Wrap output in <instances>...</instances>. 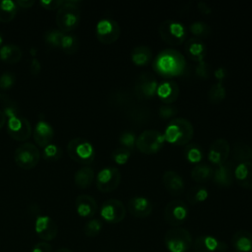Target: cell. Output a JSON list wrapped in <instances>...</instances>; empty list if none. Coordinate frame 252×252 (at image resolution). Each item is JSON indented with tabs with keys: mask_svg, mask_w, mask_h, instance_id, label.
I'll use <instances>...</instances> for the list:
<instances>
[{
	"mask_svg": "<svg viewBox=\"0 0 252 252\" xmlns=\"http://www.w3.org/2000/svg\"><path fill=\"white\" fill-rule=\"evenodd\" d=\"M186 67L184 55L174 48H165L158 53L153 62L155 71L165 78L181 75Z\"/></svg>",
	"mask_w": 252,
	"mask_h": 252,
	"instance_id": "6da1fadb",
	"label": "cell"
},
{
	"mask_svg": "<svg viewBox=\"0 0 252 252\" xmlns=\"http://www.w3.org/2000/svg\"><path fill=\"white\" fill-rule=\"evenodd\" d=\"M193 135L194 127L192 123L183 117H175L171 119L163 132L166 142L178 146H186L189 144Z\"/></svg>",
	"mask_w": 252,
	"mask_h": 252,
	"instance_id": "7a4b0ae2",
	"label": "cell"
},
{
	"mask_svg": "<svg viewBox=\"0 0 252 252\" xmlns=\"http://www.w3.org/2000/svg\"><path fill=\"white\" fill-rule=\"evenodd\" d=\"M79 3L80 1L67 0L57 10L55 22L61 32L68 33L79 26L81 20Z\"/></svg>",
	"mask_w": 252,
	"mask_h": 252,
	"instance_id": "3957f363",
	"label": "cell"
},
{
	"mask_svg": "<svg viewBox=\"0 0 252 252\" xmlns=\"http://www.w3.org/2000/svg\"><path fill=\"white\" fill-rule=\"evenodd\" d=\"M4 113L8 117L7 132L11 138L23 142L28 140L32 135V126L29 120L18 114L14 106H5Z\"/></svg>",
	"mask_w": 252,
	"mask_h": 252,
	"instance_id": "277c9868",
	"label": "cell"
},
{
	"mask_svg": "<svg viewBox=\"0 0 252 252\" xmlns=\"http://www.w3.org/2000/svg\"><path fill=\"white\" fill-rule=\"evenodd\" d=\"M67 153L74 161L88 165L94 159V149L86 139L77 137L70 140L67 144Z\"/></svg>",
	"mask_w": 252,
	"mask_h": 252,
	"instance_id": "5b68a950",
	"label": "cell"
},
{
	"mask_svg": "<svg viewBox=\"0 0 252 252\" xmlns=\"http://www.w3.org/2000/svg\"><path fill=\"white\" fill-rule=\"evenodd\" d=\"M158 33L163 41L172 46H177L185 41L187 31L181 22L168 19L160 23Z\"/></svg>",
	"mask_w": 252,
	"mask_h": 252,
	"instance_id": "8992f818",
	"label": "cell"
},
{
	"mask_svg": "<svg viewBox=\"0 0 252 252\" xmlns=\"http://www.w3.org/2000/svg\"><path fill=\"white\" fill-rule=\"evenodd\" d=\"M164 243L169 252H186L191 248L193 240L187 229L174 227L165 233Z\"/></svg>",
	"mask_w": 252,
	"mask_h": 252,
	"instance_id": "52a82bcc",
	"label": "cell"
},
{
	"mask_svg": "<svg viewBox=\"0 0 252 252\" xmlns=\"http://www.w3.org/2000/svg\"><path fill=\"white\" fill-rule=\"evenodd\" d=\"M40 159L38 148L32 144L26 142L20 145L14 153L15 163L22 169H32L35 167Z\"/></svg>",
	"mask_w": 252,
	"mask_h": 252,
	"instance_id": "ba28073f",
	"label": "cell"
},
{
	"mask_svg": "<svg viewBox=\"0 0 252 252\" xmlns=\"http://www.w3.org/2000/svg\"><path fill=\"white\" fill-rule=\"evenodd\" d=\"M165 142L163 133L155 129H148L143 131L136 141V147L141 153L156 154L163 147Z\"/></svg>",
	"mask_w": 252,
	"mask_h": 252,
	"instance_id": "9c48e42d",
	"label": "cell"
},
{
	"mask_svg": "<svg viewBox=\"0 0 252 252\" xmlns=\"http://www.w3.org/2000/svg\"><path fill=\"white\" fill-rule=\"evenodd\" d=\"M120 32L121 29L119 24L111 18H102L95 26L96 38L104 44L115 42L118 39Z\"/></svg>",
	"mask_w": 252,
	"mask_h": 252,
	"instance_id": "30bf717a",
	"label": "cell"
},
{
	"mask_svg": "<svg viewBox=\"0 0 252 252\" xmlns=\"http://www.w3.org/2000/svg\"><path fill=\"white\" fill-rule=\"evenodd\" d=\"M158 85V81L153 74L143 72L135 80L133 94L140 99L151 98L156 94Z\"/></svg>",
	"mask_w": 252,
	"mask_h": 252,
	"instance_id": "8fae6325",
	"label": "cell"
},
{
	"mask_svg": "<svg viewBox=\"0 0 252 252\" xmlns=\"http://www.w3.org/2000/svg\"><path fill=\"white\" fill-rule=\"evenodd\" d=\"M121 181L120 170L115 166L104 167L96 175L95 185L101 192H112L115 190Z\"/></svg>",
	"mask_w": 252,
	"mask_h": 252,
	"instance_id": "7c38bea8",
	"label": "cell"
},
{
	"mask_svg": "<svg viewBox=\"0 0 252 252\" xmlns=\"http://www.w3.org/2000/svg\"><path fill=\"white\" fill-rule=\"evenodd\" d=\"M188 216V207L184 201L174 199L168 202L164 208V219L172 226L182 224Z\"/></svg>",
	"mask_w": 252,
	"mask_h": 252,
	"instance_id": "4fadbf2b",
	"label": "cell"
},
{
	"mask_svg": "<svg viewBox=\"0 0 252 252\" xmlns=\"http://www.w3.org/2000/svg\"><path fill=\"white\" fill-rule=\"evenodd\" d=\"M100 216L109 223H118L124 220L126 216V208L120 200L109 199L101 205Z\"/></svg>",
	"mask_w": 252,
	"mask_h": 252,
	"instance_id": "5bb4252c",
	"label": "cell"
},
{
	"mask_svg": "<svg viewBox=\"0 0 252 252\" xmlns=\"http://www.w3.org/2000/svg\"><path fill=\"white\" fill-rule=\"evenodd\" d=\"M230 153V145L226 139L218 138L214 140L208 150V158L211 163L220 165L226 162Z\"/></svg>",
	"mask_w": 252,
	"mask_h": 252,
	"instance_id": "9a60e30c",
	"label": "cell"
},
{
	"mask_svg": "<svg viewBox=\"0 0 252 252\" xmlns=\"http://www.w3.org/2000/svg\"><path fill=\"white\" fill-rule=\"evenodd\" d=\"M34 230L37 236L43 241L54 239L58 233L56 222L48 216H37L34 222Z\"/></svg>",
	"mask_w": 252,
	"mask_h": 252,
	"instance_id": "2e32d148",
	"label": "cell"
},
{
	"mask_svg": "<svg viewBox=\"0 0 252 252\" xmlns=\"http://www.w3.org/2000/svg\"><path fill=\"white\" fill-rule=\"evenodd\" d=\"M130 214L136 218H146L151 215L154 205L153 203L144 196H134L127 204Z\"/></svg>",
	"mask_w": 252,
	"mask_h": 252,
	"instance_id": "e0dca14e",
	"label": "cell"
},
{
	"mask_svg": "<svg viewBox=\"0 0 252 252\" xmlns=\"http://www.w3.org/2000/svg\"><path fill=\"white\" fill-rule=\"evenodd\" d=\"M227 245L212 235H201L194 241V249L196 252H223Z\"/></svg>",
	"mask_w": 252,
	"mask_h": 252,
	"instance_id": "ac0fdd59",
	"label": "cell"
},
{
	"mask_svg": "<svg viewBox=\"0 0 252 252\" xmlns=\"http://www.w3.org/2000/svg\"><path fill=\"white\" fill-rule=\"evenodd\" d=\"M156 94L164 104H170L179 95L178 84L173 80H163L158 85Z\"/></svg>",
	"mask_w": 252,
	"mask_h": 252,
	"instance_id": "d6986e66",
	"label": "cell"
},
{
	"mask_svg": "<svg viewBox=\"0 0 252 252\" xmlns=\"http://www.w3.org/2000/svg\"><path fill=\"white\" fill-rule=\"evenodd\" d=\"M213 181L220 186H230L234 181V168L231 162L218 165L213 172Z\"/></svg>",
	"mask_w": 252,
	"mask_h": 252,
	"instance_id": "ffe728a7",
	"label": "cell"
},
{
	"mask_svg": "<svg viewBox=\"0 0 252 252\" xmlns=\"http://www.w3.org/2000/svg\"><path fill=\"white\" fill-rule=\"evenodd\" d=\"M186 55L195 62H201L205 59L207 54V47L204 41L200 38L191 37L186 40L184 47Z\"/></svg>",
	"mask_w": 252,
	"mask_h": 252,
	"instance_id": "44dd1931",
	"label": "cell"
},
{
	"mask_svg": "<svg viewBox=\"0 0 252 252\" xmlns=\"http://www.w3.org/2000/svg\"><path fill=\"white\" fill-rule=\"evenodd\" d=\"M32 136L38 146L45 148L47 145L51 144L54 136V131L52 126L48 122L44 120H39L33 129Z\"/></svg>",
	"mask_w": 252,
	"mask_h": 252,
	"instance_id": "7402d4cb",
	"label": "cell"
},
{
	"mask_svg": "<svg viewBox=\"0 0 252 252\" xmlns=\"http://www.w3.org/2000/svg\"><path fill=\"white\" fill-rule=\"evenodd\" d=\"M162 183L166 190L172 195H180L185 188L182 176L174 170H166L163 172Z\"/></svg>",
	"mask_w": 252,
	"mask_h": 252,
	"instance_id": "603a6c76",
	"label": "cell"
},
{
	"mask_svg": "<svg viewBox=\"0 0 252 252\" xmlns=\"http://www.w3.org/2000/svg\"><path fill=\"white\" fill-rule=\"evenodd\" d=\"M76 211L82 218H91L97 212L96 201L90 195L82 194L76 198Z\"/></svg>",
	"mask_w": 252,
	"mask_h": 252,
	"instance_id": "cb8c5ba5",
	"label": "cell"
},
{
	"mask_svg": "<svg viewBox=\"0 0 252 252\" xmlns=\"http://www.w3.org/2000/svg\"><path fill=\"white\" fill-rule=\"evenodd\" d=\"M234 180L245 189H252V161L240 162L234 168Z\"/></svg>",
	"mask_w": 252,
	"mask_h": 252,
	"instance_id": "d4e9b609",
	"label": "cell"
},
{
	"mask_svg": "<svg viewBox=\"0 0 252 252\" xmlns=\"http://www.w3.org/2000/svg\"><path fill=\"white\" fill-rule=\"evenodd\" d=\"M232 246L237 252H250L252 250V234L248 230H238L232 236Z\"/></svg>",
	"mask_w": 252,
	"mask_h": 252,
	"instance_id": "484cf974",
	"label": "cell"
},
{
	"mask_svg": "<svg viewBox=\"0 0 252 252\" xmlns=\"http://www.w3.org/2000/svg\"><path fill=\"white\" fill-rule=\"evenodd\" d=\"M233 158L240 162L252 160V145L243 141H238L232 147Z\"/></svg>",
	"mask_w": 252,
	"mask_h": 252,
	"instance_id": "4316f807",
	"label": "cell"
},
{
	"mask_svg": "<svg viewBox=\"0 0 252 252\" xmlns=\"http://www.w3.org/2000/svg\"><path fill=\"white\" fill-rule=\"evenodd\" d=\"M153 59V53L147 45H137L131 51V60L135 65L145 66Z\"/></svg>",
	"mask_w": 252,
	"mask_h": 252,
	"instance_id": "83f0119b",
	"label": "cell"
},
{
	"mask_svg": "<svg viewBox=\"0 0 252 252\" xmlns=\"http://www.w3.org/2000/svg\"><path fill=\"white\" fill-rule=\"evenodd\" d=\"M94 179V171L92 167L88 165H84L80 167L74 176V181L77 187L81 189H85L93 183Z\"/></svg>",
	"mask_w": 252,
	"mask_h": 252,
	"instance_id": "f1b7e54d",
	"label": "cell"
},
{
	"mask_svg": "<svg viewBox=\"0 0 252 252\" xmlns=\"http://www.w3.org/2000/svg\"><path fill=\"white\" fill-rule=\"evenodd\" d=\"M0 58L9 64L17 63L22 58V50L18 45L5 44L0 48Z\"/></svg>",
	"mask_w": 252,
	"mask_h": 252,
	"instance_id": "f546056e",
	"label": "cell"
},
{
	"mask_svg": "<svg viewBox=\"0 0 252 252\" xmlns=\"http://www.w3.org/2000/svg\"><path fill=\"white\" fill-rule=\"evenodd\" d=\"M214 169L206 163H197L191 170V177L198 183L207 182L213 176Z\"/></svg>",
	"mask_w": 252,
	"mask_h": 252,
	"instance_id": "4dcf8cb0",
	"label": "cell"
},
{
	"mask_svg": "<svg viewBox=\"0 0 252 252\" xmlns=\"http://www.w3.org/2000/svg\"><path fill=\"white\" fill-rule=\"evenodd\" d=\"M17 14V4L12 0H0V22L9 23Z\"/></svg>",
	"mask_w": 252,
	"mask_h": 252,
	"instance_id": "1f68e13d",
	"label": "cell"
},
{
	"mask_svg": "<svg viewBox=\"0 0 252 252\" xmlns=\"http://www.w3.org/2000/svg\"><path fill=\"white\" fill-rule=\"evenodd\" d=\"M207 95H208V100L212 104H219L225 98V95H226L225 87L223 86L222 83L216 82L208 90Z\"/></svg>",
	"mask_w": 252,
	"mask_h": 252,
	"instance_id": "d6a6232c",
	"label": "cell"
},
{
	"mask_svg": "<svg viewBox=\"0 0 252 252\" xmlns=\"http://www.w3.org/2000/svg\"><path fill=\"white\" fill-rule=\"evenodd\" d=\"M208 196H209L208 190L206 189V187L201 185L193 186L190 189H188L186 192V199L192 205H196L198 203L204 202L208 198Z\"/></svg>",
	"mask_w": 252,
	"mask_h": 252,
	"instance_id": "836d02e7",
	"label": "cell"
},
{
	"mask_svg": "<svg viewBox=\"0 0 252 252\" xmlns=\"http://www.w3.org/2000/svg\"><path fill=\"white\" fill-rule=\"evenodd\" d=\"M185 158L193 163H199L203 158L202 147L197 143H189L184 149Z\"/></svg>",
	"mask_w": 252,
	"mask_h": 252,
	"instance_id": "e575fe53",
	"label": "cell"
},
{
	"mask_svg": "<svg viewBox=\"0 0 252 252\" xmlns=\"http://www.w3.org/2000/svg\"><path fill=\"white\" fill-rule=\"evenodd\" d=\"M60 48L69 55L76 53L79 49V39L76 35L71 33H65L61 42Z\"/></svg>",
	"mask_w": 252,
	"mask_h": 252,
	"instance_id": "d590c367",
	"label": "cell"
},
{
	"mask_svg": "<svg viewBox=\"0 0 252 252\" xmlns=\"http://www.w3.org/2000/svg\"><path fill=\"white\" fill-rule=\"evenodd\" d=\"M189 30L192 34L195 35L196 38H204L210 35L211 33V27L203 21H195L192 22L189 26Z\"/></svg>",
	"mask_w": 252,
	"mask_h": 252,
	"instance_id": "8d00e7d4",
	"label": "cell"
},
{
	"mask_svg": "<svg viewBox=\"0 0 252 252\" xmlns=\"http://www.w3.org/2000/svg\"><path fill=\"white\" fill-rule=\"evenodd\" d=\"M102 229V222L98 219H91L84 225V233L88 237H95L97 236Z\"/></svg>",
	"mask_w": 252,
	"mask_h": 252,
	"instance_id": "74e56055",
	"label": "cell"
},
{
	"mask_svg": "<svg viewBox=\"0 0 252 252\" xmlns=\"http://www.w3.org/2000/svg\"><path fill=\"white\" fill-rule=\"evenodd\" d=\"M65 33L66 32H61L60 30H51V31L46 32V33L44 35V40L48 45H50L52 47L60 48L63 36Z\"/></svg>",
	"mask_w": 252,
	"mask_h": 252,
	"instance_id": "f35d334b",
	"label": "cell"
},
{
	"mask_svg": "<svg viewBox=\"0 0 252 252\" xmlns=\"http://www.w3.org/2000/svg\"><path fill=\"white\" fill-rule=\"evenodd\" d=\"M136 141H137V136L135 132L126 130L121 132L119 135V143L123 148H126L128 150H133L134 147L136 146Z\"/></svg>",
	"mask_w": 252,
	"mask_h": 252,
	"instance_id": "ab89813d",
	"label": "cell"
},
{
	"mask_svg": "<svg viewBox=\"0 0 252 252\" xmlns=\"http://www.w3.org/2000/svg\"><path fill=\"white\" fill-rule=\"evenodd\" d=\"M128 117L135 122H145L149 118V110L144 107H133L129 109Z\"/></svg>",
	"mask_w": 252,
	"mask_h": 252,
	"instance_id": "60d3db41",
	"label": "cell"
},
{
	"mask_svg": "<svg viewBox=\"0 0 252 252\" xmlns=\"http://www.w3.org/2000/svg\"><path fill=\"white\" fill-rule=\"evenodd\" d=\"M130 156H131V151L126 149V148H123V147L115 149L112 152V154H111L112 159L117 164H124V163H126L128 161Z\"/></svg>",
	"mask_w": 252,
	"mask_h": 252,
	"instance_id": "b9f144b4",
	"label": "cell"
},
{
	"mask_svg": "<svg viewBox=\"0 0 252 252\" xmlns=\"http://www.w3.org/2000/svg\"><path fill=\"white\" fill-rule=\"evenodd\" d=\"M178 113L177 107L170 104H162L158 107V116L162 119H173Z\"/></svg>",
	"mask_w": 252,
	"mask_h": 252,
	"instance_id": "7bdbcfd3",
	"label": "cell"
},
{
	"mask_svg": "<svg viewBox=\"0 0 252 252\" xmlns=\"http://www.w3.org/2000/svg\"><path fill=\"white\" fill-rule=\"evenodd\" d=\"M43 153H44L45 159H48V160H57L60 158L61 154H62L60 148L54 144L47 145L44 148Z\"/></svg>",
	"mask_w": 252,
	"mask_h": 252,
	"instance_id": "ee69618b",
	"label": "cell"
},
{
	"mask_svg": "<svg viewBox=\"0 0 252 252\" xmlns=\"http://www.w3.org/2000/svg\"><path fill=\"white\" fill-rule=\"evenodd\" d=\"M16 81V77L14 74L10 72H5L0 76V89L8 90L10 89Z\"/></svg>",
	"mask_w": 252,
	"mask_h": 252,
	"instance_id": "f6af8a7d",
	"label": "cell"
},
{
	"mask_svg": "<svg viewBox=\"0 0 252 252\" xmlns=\"http://www.w3.org/2000/svg\"><path fill=\"white\" fill-rule=\"evenodd\" d=\"M195 73L198 77L202 79H207L210 75V66L207 64L205 60L198 62L195 66Z\"/></svg>",
	"mask_w": 252,
	"mask_h": 252,
	"instance_id": "bcb514c9",
	"label": "cell"
},
{
	"mask_svg": "<svg viewBox=\"0 0 252 252\" xmlns=\"http://www.w3.org/2000/svg\"><path fill=\"white\" fill-rule=\"evenodd\" d=\"M113 96V102L115 104H119V105H123V104H126L129 99L131 98V96L129 95L128 93L124 92V91H119V92H116L114 93V94L112 95Z\"/></svg>",
	"mask_w": 252,
	"mask_h": 252,
	"instance_id": "7dc6e473",
	"label": "cell"
},
{
	"mask_svg": "<svg viewBox=\"0 0 252 252\" xmlns=\"http://www.w3.org/2000/svg\"><path fill=\"white\" fill-rule=\"evenodd\" d=\"M39 3L44 9H47V10L57 9L58 10L64 3V0H42Z\"/></svg>",
	"mask_w": 252,
	"mask_h": 252,
	"instance_id": "c3c4849f",
	"label": "cell"
},
{
	"mask_svg": "<svg viewBox=\"0 0 252 252\" xmlns=\"http://www.w3.org/2000/svg\"><path fill=\"white\" fill-rule=\"evenodd\" d=\"M31 252H53L52 246L46 241L37 242L32 249Z\"/></svg>",
	"mask_w": 252,
	"mask_h": 252,
	"instance_id": "681fc988",
	"label": "cell"
},
{
	"mask_svg": "<svg viewBox=\"0 0 252 252\" xmlns=\"http://www.w3.org/2000/svg\"><path fill=\"white\" fill-rule=\"evenodd\" d=\"M214 76L217 79V82L222 83L227 76V71L224 67H219L214 71Z\"/></svg>",
	"mask_w": 252,
	"mask_h": 252,
	"instance_id": "f907efd6",
	"label": "cell"
},
{
	"mask_svg": "<svg viewBox=\"0 0 252 252\" xmlns=\"http://www.w3.org/2000/svg\"><path fill=\"white\" fill-rule=\"evenodd\" d=\"M40 62L36 58H32L30 62V71L32 75H37L40 72Z\"/></svg>",
	"mask_w": 252,
	"mask_h": 252,
	"instance_id": "816d5d0a",
	"label": "cell"
},
{
	"mask_svg": "<svg viewBox=\"0 0 252 252\" xmlns=\"http://www.w3.org/2000/svg\"><path fill=\"white\" fill-rule=\"evenodd\" d=\"M197 7H198L199 11H201L203 14L208 15V14H211V12H212L211 6L207 2H205V1H199L197 3Z\"/></svg>",
	"mask_w": 252,
	"mask_h": 252,
	"instance_id": "f5cc1de1",
	"label": "cell"
},
{
	"mask_svg": "<svg viewBox=\"0 0 252 252\" xmlns=\"http://www.w3.org/2000/svg\"><path fill=\"white\" fill-rule=\"evenodd\" d=\"M16 4L18 6H20L21 8L28 9V8H31L34 5V0H18L16 2Z\"/></svg>",
	"mask_w": 252,
	"mask_h": 252,
	"instance_id": "db71d44e",
	"label": "cell"
},
{
	"mask_svg": "<svg viewBox=\"0 0 252 252\" xmlns=\"http://www.w3.org/2000/svg\"><path fill=\"white\" fill-rule=\"evenodd\" d=\"M5 123H6V115L4 111L0 110V129L5 125Z\"/></svg>",
	"mask_w": 252,
	"mask_h": 252,
	"instance_id": "11a10c76",
	"label": "cell"
},
{
	"mask_svg": "<svg viewBox=\"0 0 252 252\" xmlns=\"http://www.w3.org/2000/svg\"><path fill=\"white\" fill-rule=\"evenodd\" d=\"M55 252H72V251L70 249H68V248H59Z\"/></svg>",
	"mask_w": 252,
	"mask_h": 252,
	"instance_id": "9f6ffc18",
	"label": "cell"
},
{
	"mask_svg": "<svg viewBox=\"0 0 252 252\" xmlns=\"http://www.w3.org/2000/svg\"><path fill=\"white\" fill-rule=\"evenodd\" d=\"M2 40H3V39H2V35H1V34H0V44H1V43H2Z\"/></svg>",
	"mask_w": 252,
	"mask_h": 252,
	"instance_id": "6f0895ef",
	"label": "cell"
},
{
	"mask_svg": "<svg viewBox=\"0 0 252 252\" xmlns=\"http://www.w3.org/2000/svg\"><path fill=\"white\" fill-rule=\"evenodd\" d=\"M250 252H252V250H251V251H250Z\"/></svg>",
	"mask_w": 252,
	"mask_h": 252,
	"instance_id": "680465c9",
	"label": "cell"
}]
</instances>
